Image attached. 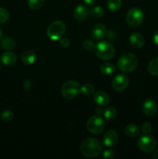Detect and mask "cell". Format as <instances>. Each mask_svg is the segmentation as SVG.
<instances>
[{
  "label": "cell",
  "mask_w": 158,
  "mask_h": 159,
  "mask_svg": "<svg viewBox=\"0 0 158 159\" xmlns=\"http://www.w3.org/2000/svg\"><path fill=\"white\" fill-rule=\"evenodd\" d=\"M80 151L86 158H95L102 153V144L95 138H86L81 143Z\"/></svg>",
  "instance_id": "obj_1"
},
{
  "label": "cell",
  "mask_w": 158,
  "mask_h": 159,
  "mask_svg": "<svg viewBox=\"0 0 158 159\" xmlns=\"http://www.w3.org/2000/svg\"><path fill=\"white\" fill-rule=\"evenodd\" d=\"M138 65V58L133 53H126L121 56L117 61V68L119 71L129 73L134 71Z\"/></svg>",
  "instance_id": "obj_2"
},
{
  "label": "cell",
  "mask_w": 158,
  "mask_h": 159,
  "mask_svg": "<svg viewBox=\"0 0 158 159\" xmlns=\"http://www.w3.org/2000/svg\"><path fill=\"white\" fill-rule=\"evenodd\" d=\"M94 53L99 58L108 60L114 57L116 49L111 43L108 41H99L94 46Z\"/></svg>",
  "instance_id": "obj_3"
},
{
  "label": "cell",
  "mask_w": 158,
  "mask_h": 159,
  "mask_svg": "<svg viewBox=\"0 0 158 159\" xmlns=\"http://www.w3.org/2000/svg\"><path fill=\"white\" fill-rule=\"evenodd\" d=\"M81 92L80 84L74 80H69L65 82L61 88V94L67 99H72L77 97Z\"/></svg>",
  "instance_id": "obj_4"
},
{
  "label": "cell",
  "mask_w": 158,
  "mask_h": 159,
  "mask_svg": "<svg viewBox=\"0 0 158 159\" xmlns=\"http://www.w3.org/2000/svg\"><path fill=\"white\" fill-rule=\"evenodd\" d=\"M66 30V26L60 20L54 21L50 25L46 30L48 37L52 40H59L64 34Z\"/></svg>",
  "instance_id": "obj_5"
},
{
  "label": "cell",
  "mask_w": 158,
  "mask_h": 159,
  "mask_svg": "<svg viewBox=\"0 0 158 159\" xmlns=\"http://www.w3.org/2000/svg\"><path fill=\"white\" fill-rule=\"evenodd\" d=\"M137 145L141 151L146 153H150L156 149L157 142L152 135L149 134H144L138 140Z\"/></svg>",
  "instance_id": "obj_6"
},
{
  "label": "cell",
  "mask_w": 158,
  "mask_h": 159,
  "mask_svg": "<svg viewBox=\"0 0 158 159\" xmlns=\"http://www.w3.org/2000/svg\"><path fill=\"white\" fill-rule=\"evenodd\" d=\"M87 129L88 131L94 134L102 133L105 127V122L103 118L99 115L91 116L87 121Z\"/></svg>",
  "instance_id": "obj_7"
},
{
  "label": "cell",
  "mask_w": 158,
  "mask_h": 159,
  "mask_svg": "<svg viewBox=\"0 0 158 159\" xmlns=\"http://www.w3.org/2000/svg\"><path fill=\"white\" fill-rule=\"evenodd\" d=\"M125 20L129 26L135 27L139 26L143 23L144 20V14L139 8H132L127 12Z\"/></svg>",
  "instance_id": "obj_8"
},
{
  "label": "cell",
  "mask_w": 158,
  "mask_h": 159,
  "mask_svg": "<svg viewBox=\"0 0 158 159\" xmlns=\"http://www.w3.org/2000/svg\"><path fill=\"white\" fill-rule=\"evenodd\" d=\"M129 83V80L128 77L125 75L119 74L113 79L112 82V85L116 91L121 92L127 88Z\"/></svg>",
  "instance_id": "obj_9"
},
{
  "label": "cell",
  "mask_w": 158,
  "mask_h": 159,
  "mask_svg": "<svg viewBox=\"0 0 158 159\" xmlns=\"http://www.w3.org/2000/svg\"><path fill=\"white\" fill-rule=\"evenodd\" d=\"M142 110L147 116H152L157 111V104L153 99H148L143 103Z\"/></svg>",
  "instance_id": "obj_10"
},
{
  "label": "cell",
  "mask_w": 158,
  "mask_h": 159,
  "mask_svg": "<svg viewBox=\"0 0 158 159\" xmlns=\"http://www.w3.org/2000/svg\"><path fill=\"white\" fill-rule=\"evenodd\" d=\"M119 141V135L115 130H111L107 131L103 137V143L106 147H114Z\"/></svg>",
  "instance_id": "obj_11"
},
{
  "label": "cell",
  "mask_w": 158,
  "mask_h": 159,
  "mask_svg": "<svg viewBox=\"0 0 158 159\" xmlns=\"http://www.w3.org/2000/svg\"><path fill=\"white\" fill-rule=\"evenodd\" d=\"M107 34V28L102 23H98L93 27L91 30V36L93 38L96 40H102V38L106 36Z\"/></svg>",
  "instance_id": "obj_12"
},
{
  "label": "cell",
  "mask_w": 158,
  "mask_h": 159,
  "mask_svg": "<svg viewBox=\"0 0 158 159\" xmlns=\"http://www.w3.org/2000/svg\"><path fill=\"white\" fill-rule=\"evenodd\" d=\"M129 43L133 48L139 49L143 47L145 40L142 34L139 33H133L129 37Z\"/></svg>",
  "instance_id": "obj_13"
},
{
  "label": "cell",
  "mask_w": 158,
  "mask_h": 159,
  "mask_svg": "<svg viewBox=\"0 0 158 159\" xmlns=\"http://www.w3.org/2000/svg\"><path fill=\"white\" fill-rule=\"evenodd\" d=\"M88 15H89V9H88V7L82 5L77 6L74 11V18L79 21H84L88 19Z\"/></svg>",
  "instance_id": "obj_14"
},
{
  "label": "cell",
  "mask_w": 158,
  "mask_h": 159,
  "mask_svg": "<svg viewBox=\"0 0 158 159\" xmlns=\"http://www.w3.org/2000/svg\"><path fill=\"white\" fill-rule=\"evenodd\" d=\"M94 100L97 105L100 107H105L108 104L110 99L108 95L105 92L100 90L94 95Z\"/></svg>",
  "instance_id": "obj_15"
},
{
  "label": "cell",
  "mask_w": 158,
  "mask_h": 159,
  "mask_svg": "<svg viewBox=\"0 0 158 159\" xmlns=\"http://www.w3.org/2000/svg\"><path fill=\"white\" fill-rule=\"evenodd\" d=\"M0 60L2 63L6 66H12L17 61V57L13 52L8 51L7 52H5L2 54Z\"/></svg>",
  "instance_id": "obj_16"
},
{
  "label": "cell",
  "mask_w": 158,
  "mask_h": 159,
  "mask_svg": "<svg viewBox=\"0 0 158 159\" xmlns=\"http://www.w3.org/2000/svg\"><path fill=\"white\" fill-rule=\"evenodd\" d=\"M21 59L22 61L26 64V65H31V64L35 62L36 59H37V55H36V53L33 51L28 50V51H24L22 54Z\"/></svg>",
  "instance_id": "obj_17"
},
{
  "label": "cell",
  "mask_w": 158,
  "mask_h": 159,
  "mask_svg": "<svg viewBox=\"0 0 158 159\" xmlns=\"http://www.w3.org/2000/svg\"><path fill=\"white\" fill-rule=\"evenodd\" d=\"M125 133L129 138H136L140 134V129L136 124H130L125 127Z\"/></svg>",
  "instance_id": "obj_18"
},
{
  "label": "cell",
  "mask_w": 158,
  "mask_h": 159,
  "mask_svg": "<svg viewBox=\"0 0 158 159\" xmlns=\"http://www.w3.org/2000/svg\"><path fill=\"white\" fill-rule=\"evenodd\" d=\"M147 70L152 75L158 76V57H154L149 62Z\"/></svg>",
  "instance_id": "obj_19"
},
{
  "label": "cell",
  "mask_w": 158,
  "mask_h": 159,
  "mask_svg": "<svg viewBox=\"0 0 158 159\" xmlns=\"http://www.w3.org/2000/svg\"><path fill=\"white\" fill-rule=\"evenodd\" d=\"M1 44L2 48L6 51H11V50L14 49L15 47V40L11 37H5L2 40H1Z\"/></svg>",
  "instance_id": "obj_20"
},
{
  "label": "cell",
  "mask_w": 158,
  "mask_h": 159,
  "mask_svg": "<svg viewBox=\"0 0 158 159\" xmlns=\"http://www.w3.org/2000/svg\"><path fill=\"white\" fill-rule=\"evenodd\" d=\"M100 71L103 75H111L116 71V66L109 62H105L100 66Z\"/></svg>",
  "instance_id": "obj_21"
},
{
  "label": "cell",
  "mask_w": 158,
  "mask_h": 159,
  "mask_svg": "<svg viewBox=\"0 0 158 159\" xmlns=\"http://www.w3.org/2000/svg\"><path fill=\"white\" fill-rule=\"evenodd\" d=\"M102 114H103L104 117L106 118L107 120H112L117 115V111L114 107H108L104 109V110L102 111Z\"/></svg>",
  "instance_id": "obj_22"
},
{
  "label": "cell",
  "mask_w": 158,
  "mask_h": 159,
  "mask_svg": "<svg viewBox=\"0 0 158 159\" xmlns=\"http://www.w3.org/2000/svg\"><path fill=\"white\" fill-rule=\"evenodd\" d=\"M122 0H108L107 2V6L109 10L112 12L118 11L122 7Z\"/></svg>",
  "instance_id": "obj_23"
},
{
  "label": "cell",
  "mask_w": 158,
  "mask_h": 159,
  "mask_svg": "<svg viewBox=\"0 0 158 159\" xmlns=\"http://www.w3.org/2000/svg\"><path fill=\"white\" fill-rule=\"evenodd\" d=\"M44 4V0H28L27 5L33 10L40 9Z\"/></svg>",
  "instance_id": "obj_24"
},
{
  "label": "cell",
  "mask_w": 158,
  "mask_h": 159,
  "mask_svg": "<svg viewBox=\"0 0 158 159\" xmlns=\"http://www.w3.org/2000/svg\"><path fill=\"white\" fill-rule=\"evenodd\" d=\"M94 87L90 83H86L81 87V92L85 96H90V95H91L94 93Z\"/></svg>",
  "instance_id": "obj_25"
},
{
  "label": "cell",
  "mask_w": 158,
  "mask_h": 159,
  "mask_svg": "<svg viewBox=\"0 0 158 159\" xmlns=\"http://www.w3.org/2000/svg\"><path fill=\"white\" fill-rule=\"evenodd\" d=\"M91 14L92 16L95 17V18H101L105 14V11H104L103 8L101 6H95L93 9H91Z\"/></svg>",
  "instance_id": "obj_26"
},
{
  "label": "cell",
  "mask_w": 158,
  "mask_h": 159,
  "mask_svg": "<svg viewBox=\"0 0 158 159\" xmlns=\"http://www.w3.org/2000/svg\"><path fill=\"white\" fill-rule=\"evenodd\" d=\"M1 117L6 122H9V121H11L13 119L14 114L10 110H5L1 114Z\"/></svg>",
  "instance_id": "obj_27"
},
{
  "label": "cell",
  "mask_w": 158,
  "mask_h": 159,
  "mask_svg": "<svg viewBox=\"0 0 158 159\" xmlns=\"http://www.w3.org/2000/svg\"><path fill=\"white\" fill-rule=\"evenodd\" d=\"M9 14L4 8L0 7V23H4L9 20Z\"/></svg>",
  "instance_id": "obj_28"
},
{
  "label": "cell",
  "mask_w": 158,
  "mask_h": 159,
  "mask_svg": "<svg viewBox=\"0 0 158 159\" xmlns=\"http://www.w3.org/2000/svg\"><path fill=\"white\" fill-rule=\"evenodd\" d=\"M141 130L144 134H150L152 130V125L148 121H145L143 123L141 126Z\"/></svg>",
  "instance_id": "obj_29"
},
{
  "label": "cell",
  "mask_w": 158,
  "mask_h": 159,
  "mask_svg": "<svg viewBox=\"0 0 158 159\" xmlns=\"http://www.w3.org/2000/svg\"><path fill=\"white\" fill-rule=\"evenodd\" d=\"M116 156V154L111 149H107L105 150L102 153V158L105 159H112Z\"/></svg>",
  "instance_id": "obj_30"
},
{
  "label": "cell",
  "mask_w": 158,
  "mask_h": 159,
  "mask_svg": "<svg viewBox=\"0 0 158 159\" xmlns=\"http://www.w3.org/2000/svg\"><path fill=\"white\" fill-rule=\"evenodd\" d=\"M82 45H83V48L87 51H91V50L94 49V46H95V44L91 40H85Z\"/></svg>",
  "instance_id": "obj_31"
},
{
  "label": "cell",
  "mask_w": 158,
  "mask_h": 159,
  "mask_svg": "<svg viewBox=\"0 0 158 159\" xmlns=\"http://www.w3.org/2000/svg\"><path fill=\"white\" fill-rule=\"evenodd\" d=\"M59 40H60V44L64 48H67L69 47V45H70L69 39L66 38V37H62Z\"/></svg>",
  "instance_id": "obj_32"
},
{
  "label": "cell",
  "mask_w": 158,
  "mask_h": 159,
  "mask_svg": "<svg viewBox=\"0 0 158 159\" xmlns=\"http://www.w3.org/2000/svg\"><path fill=\"white\" fill-rule=\"evenodd\" d=\"M23 86L26 89H29L31 88V82L29 80H26L23 82Z\"/></svg>",
  "instance_id": "obj_33"
},
{
  "label": "cell",
  "mask_w": 158,
  "mask_h": 159,
  "mask_svg": "<svg viewBox=\"0 0 158 159\" xmlns=\"http://www.w3.org/2000/svg\"><path fill=\"white\" fill-rule=\"evenodd\" d=\"M153 41H154V43H156V45H158V30L154 33V34H153Z\"/></svg>",
  "instance_id": "obj_34"
},
{
  "label": "cell",
  "mask_w": 158,
  "mask_h": 159,
  "mask_svg": "<svg viewBox=\"0 0 158 159\" xmlns=\"http://www.w3.org/2000/svg\"><path fill=\"white\" fill-rule=\"evenodd\" d=\"M95 1H96V0H84V2H85L86 3V4L89 5V6L94 4Z\"/></svg>",
  "instance_id": "obj_35"
},
{
  "label": "cell",
  "mask_w": 158,
  "mask_h": 159,
  "mask_svg": "<svg viewBox=\"0 0 158 159\" xmlns=\"http://www.w3.org/2000/svg\"><path fill=\"white\" fill-rule=\"evenodd\" d=\"M153 159H158V149H156V150L155 151L154 153H153Z\"/></svg>",
  "instance_id": "obj_36"
},
{
  "label": "cell",
  "mask_w": 158,
  "mask_h": 159,
  "mask_svg": "<svg viewBox=\"0 0 158 159\" xmlns=\"http://www.w3.org/2000/svg\"><path fill=\"white\" fill-rule=\"evenodd\" d=\"M95 112H96V113H97V115H99L102 111H101V109L98 108V109H96V110H95Z\"/></svg>",
  "instance_id": "obj_37"
},
{
  "label": "cell",
  "mask_w": 158,
  "mask_h": 159,
  "mask_svg": "<svg viewBox=\"0 0 158 159\" xmlns=\"http://www.w3.org/2000/svg\"><path fill=\"white\" fill-rule=\"evenodd\" d=\"M2 30L1 27H0V38H1V37H2Z\"/></svg>",
  "instance_id": "obj_38"
},
{
  "label": "cell",
  "mask_w": 158,
  "mask_h": 159,
  "mask_svg": "<svg viewBox=\"0 0 158 159\" xmlns=\"http://www.w3.org/2000/svg\"><path fill=\"white\" fill-rule=\"evenodd\" d=\"M0 70H1V65H0Z\"/></svg>",
  "instance_id": "obj_39"
},
{
  "label": "cell",
  "mask_w": 158,
  "mask_h": 159,
  "mask_svg": "<svg viewBox=\"0 0 158 159\" xmlns=\"http://www.w3.org/2000/svg\"></svg>",
  "instance_id": "obj_40"
}]
</instances>
